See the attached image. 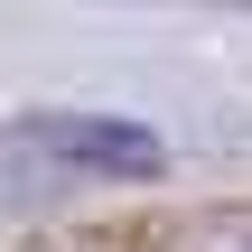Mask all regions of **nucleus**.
Returning a JSON list of instances; mask_svg holds the SVG:
<instances>
[{"mask_svg":"<svg viewBox=\"0 0 252 252\" xmlns=\"http://www.w3.org/2000/svg\"><path fill=\"white\" fill-rule=\"evenodd\" d=\"M168 150L150 122L122 112H19L0 122V196H56L94 178H150Z\"/></svg>","mask_w":252,"mask_h":252,"instance_id":"f257e3e1","label":"nucleus"},{"mask_svg":"<svg viewBox=\"0 0 252 252\" xmlns=\"http://www.w3.org/2000/svg\"><path fill=\"white\" fill-rule=\"evenodd\" d=\"M159 252H252V196H234V206H206V215H187L178 234Z\"/></svg>","mask_w":252,"mask_h":252,"instance_id":"f03ea898","label":"nucleus"}]
</instances>
